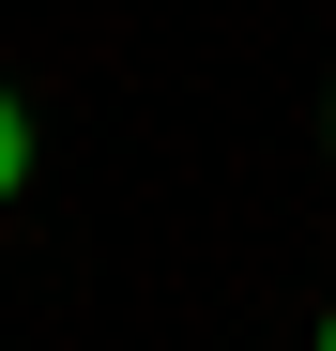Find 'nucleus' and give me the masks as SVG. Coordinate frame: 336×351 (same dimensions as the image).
<instances>
[{
    "instance_id": "2",
    "label": "nucleus",
    "mask_w": 336,
    "mask_h": 351,
    "mask_svg": "<svg viewBox=\"0 0 336 351\" xmlns=\"http://www.w3.org/2000/svg\"><path fill=\"white\" fill-rule=\"evenodd\" d=\"M321 351H336V321H321Z\"/></svg>"
},
{
    "instance_id": "1",
    "label": "nucleus",
    "mask_w": 336,
    "mask_h": 351,
    "mask_svg": "<svg viewBox=\"0 0 336 351\" xmlns=\"http://www.w3.org/2000/svg\"><path fill=\"white\" fill-rule=\"evenodd\" d=\"M16 184H31V107L0 92V199H16Z\"/></svg>"
}]
</instances>
